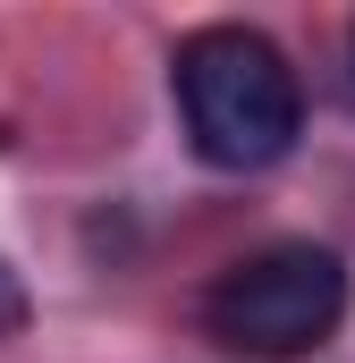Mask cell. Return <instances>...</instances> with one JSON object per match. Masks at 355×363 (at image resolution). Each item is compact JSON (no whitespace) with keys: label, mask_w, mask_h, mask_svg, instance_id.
Masks as SVG:
<instances>
[{"label":"cell","mask_w":355,"mask_h":363,"mask_svg":"<svg viewBox=\"0 0 355 363\" xmlns=\"http://www.w3.org/2000/svg\"><path fill=\"white\" fill-rule=\"evenodd\" d=\"M170 85H178L186 144L212 169H271L305 135L296 68L254 26H203V34H186L178 60H170Z\"/></svg>","instance_id":"1"},{"label":"cell","mask_w":355,"mask_h":363,"mask_svg":"<svg viewBox=\"0 0 355 363\" xmlns=\"http://www.w3.org/2000/svg\"><path fill=\"white\" fill-rule=\"evenodd\" d=\"M347 262L313 237H288V245H263L246 262L212 279L203 296V330L229 347V355H254V363H288V355H313L339 338L347 321Z\"/></svg>","instance_id":"2"},{"label":"cell","mask_w":355,"mask_h":363,"mask_svg":"<svg viewBox=\"0 0 355 363\" xmlns=\"http://www.w3.org/2000/svg\"><path fill=\"white\" fill-rule=\"evenodd\" d=\"M26 330V287H17V271L0 262V338H17Z\"/></svg>","instance_id":"3"}]
</instances>
